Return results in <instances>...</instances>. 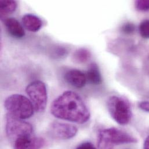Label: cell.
<instances>
[{
	"instance_id": "cell-6",
	"label": "cell",
	"mask_w": 149,
	"mask_h": 149,
	"mask_svg": "<svg viewBox=\"0 0 149 149\" xmlns=\"http://www.w3.org/2000/svg\"><path fill=\"white\" fill-rule=\"evenodd\" d=\"M26 92L30 99L34 110L38 113L44 112L48 101V94L45 83L38 80L33 81L27 85Z\"/></svg>"
},
{
	"instance_id": "cell-16",
	"label": "cell",
	"mask_w": 149,
	"mask_h": 149,
	"mask_svg": "<svg viewBox=\"0 0 149 149\" xmlns=\"http://www.w3.org/2000/svg\"><path fill=\"white\" fill-rule=\"evenodd\" d=\"M139 31L141 36L145 39L149 38V19L143 20L139 26Z\"/></svg>"
},
{
	"instance_id": "cell-3",
	"label": "cell",
	"mask_w": 149,
	"mask_h": 149,
	"mask_svg": "<svg viewBox=\"0 0 149 149\" xmlns=\"http://www.w3.org/2000/svg\"><path fill=\"white\" fill-rule=\"evenodd\" d=\"M4 106L8 114L22 120L29 118L34 114V109L30 100L22 95L9 96L5 100Z\"/></svg>"
},
{
	"instance_id": "cell-17",
	"label": "cell",
	"mask_w": 149,
	"mask_h": 149,
	"mask_svg": "<svg viewBox=\"0 0 149 149\" xmlns=\"http://www.w3.org/2000/svg\"><path fill=\"white\" fill-rule=\"evenodd\" d=\"M135 7L140 11H149V0H138L135 1Z\"/></svg>"
},
{
	"instance_id": "cell-13",
	"label": "cell",
	"mask_w": 149,
	"mask_h": 149,
	"mask_svg": "<svg viewBox=\"0 0 149 149\" xmlns=\"http://www.w3.org/2000/svg\"><path fill=\"white\" fill-rule=\"evenodd\" d=\"M17 8V2L12 0H2L0 1V12L1 17L13 12Z\"/></svg>"
},
{
	"instance_id": "cell-19",
	"label": "cell",
	"mask_w": 149,
	"mask_h": 149,
	"mask_svg": "<svg viewBox=\"0 0 149 149\" xmlns=\"http://www.w3.org/2000/svg\"><path fill=\"white\" fill-rule=\"evenodd\" d=\"M75 149H97L90 142H85L79 145Z\"/></svg>"
},
{
	"instance_id": "cell-11",
	"label": "cell",
	"mask_w": 149,
	"mask_h": 149,
	"mask_svg": "<svg viewBox=\"0 0 149 149\" xmlns=\"http://www.w3.org/2000/svg\"><path fill=\"white\" fill-rule=\"evenodd\" d=\"M22 23L24 27L29 31L36 32L42 26V22L40 18L33 14H26L22 17Z\"/></svg>"
},
{
	"instance_id": "cell-18",
	"label": "cell",
	"mask_w": 149,
	"mask_h": 149,
	"mask_svg": "<svg viewBox=\"0 0 149 149\" xmlns=\"http://www.w3.org/2000/svg\"><path fill=\"white\" fill-rule=\"evenodd\" d=\"M122 31L125 34H131L135 30V26L131 23H125L121 27Z\"/></svg>"
},
{
	"instance_id": "cell-5",
	"label": "cell",
	"mask_w": 149,
	"mask_h": 149,
	"mask_svg": "<svg viewBox=\"0 0 149 149\" xmlns=\"http://www.w3.org/2000/svg\"><path fill=\"white\" fill-rule=\"evenodd\" d=\"M5 129L6 135L12 143L18 139L33 135V132L31 124L8 113L6 116Z\"/></svg>"
},
{
	"instance_id": "cell-8",
	"label": "cell",
	"mask_w": 149,
	"mask_h": 149,
	"mask_svg": "<svg viewBox=\"0 0 149 149\" xmlns=\"http://www.w3.org/2000/svg\"><path fill=\"white\" fill-rule=\"evenodd\" d=\"M45 144V140L33 135L17 139L13 143L14 149H41Z\"/></svg>"
},
{
	"instance_id": "cell-4",
	"label": "cell",
	"mask_w": 149,
	"mask_h": 149,
	"mask_svg": "<svg viewBox=\"0 0 149 149\" xmlns=\"http://www.w3.org/2000/svg\"><path fill=\"white\" fill-rule=\"evenodd\" d=\"M107 109L111 117L119 124H128L132 118V110L128 101L120 96H112L107 102Z\"/></svg>"
},
{
	"instance_id": "cell-21",
	"label": "cell",
	"mask_w": 149,
	"mask_h": 149,
	"mask_svg": "<svg viewBox=\"0 0 149 149\" xmlns=\"http://www.w3.org/2000/svg\"><path fill=\"white\" fill-rule=\"evenodd\" d=\"M143 149H149V135L145 141Z\"/></svg>"
},
{
	"instance_id": "cell-12",
	"label": "cell",
	"mask_w": 149,
	"mask_h": 149,
	"mask_svg": "<svg viewBox=\"0 0 149 149\" xmlns=\"http://www.w3.org/2000/svg\"><path fill=\"white\" fill-rule=\"evenodd\" d=\"M86 79L93 85H99L102 82V77L98 66L95 63H91L86 72Z\"/></svg>"
},
{
	"instance_id": "cell-10",
	"label": "cell",
	"mask_w": 149,
	"mask_h": 149,
	"mask_svg": "<svg viewBox=\"0 0 149 149\" xmlns=\"http://www.w3.org/2000/svg\"><path fill=\"white\" fill-rule=\"evenodd\" d=\"M3 23L8 33L13 37L21 38L24 36L25 31L23 26L15 18H5Z\"/></svg>"
},
{
	"instance_id": "cell-20",
	"label": "cell",
	"mask_w": 149,
	"mask_h": 149,
	"mask_svg": "<svg viewBox=\"0 0 149 149\" xmlns=\"http://www.w3.org/2000/svg\"><path fill=\"white\" fill-rule=\"evenodd\" d=\"M139 107L143 111L149 112V101H142L139 102Z\"/></svg>"
},
{
	"instance_id": "cell-9",
	"label": "cell",
	"mask_w": 149,
	"mask_h": 149,
	"mask_svg": "<svg viewBox=\"0 0 149 149\" xmlns=\"http://www.w3.org/2000/svg\"><path fill=\"white\" fill-rule=\"evenodd\" d=\"M65 78L69 84L78 88L84 87L87 81L86 75L77 69H72L67 72Z\"/></svg>"
},
{
	"instance_id": "cell-7",
	"label": "cell",
	"mask_w": 149,
	"mask_h": 149,
	"mask_svg": "<svg viewBox=\"0 0 149 149\" xmlns=\"http://www.w3.org/2000/svg\"><path fill=\"white\" fill-rule=\"evenodd\" d=\"M48 132L54 139L67 140L74 137L78 129L74 125L70 124L55 121L49 125Z\"/></svg>"
},
{
	"instance_id": "cell-14",
	"label": "cell",
	"mask_w": 149,
	"mask_h": 149,
	"mask_svg": "<svg viewBox=\"0 0 149 149\" xmlns=\"http://www.w3.org/2000/svg\"><path fill=\"white\" fill-rule=\"evenodd\" d=\"M91 56V53L87 49L79 48L73 53L72 60L77 63H84L89 60Z\"/></svg>"
},
{
	"instance_id": "cell-1",
	"label": "cell",
	"mask_w": 149,
	"mask_h": 149,
	"mask_svg": "<svg viewBox=\"0 0 149 149\" xmlns=\"http://www.w3.org/2000/svg\"><path fill=\"white\" fill-rule=\"evenodd\" d=\"M51 111L56 118L81 124L86 123L91 116L81 96L70 91L63 92L52 102Z\"/></svg>"
},
{
	"instance_id": "cell-2",
	"label": "cell",
	"mask_w": 149,
	"mask_h": 149,
	"mask_svg": "<svg viewBox=\"0 0 149 149\" xmlns=\"http://www.w3.org/2000/svg\"><path fill=\"white\" fill-rule=\"evenodd\" d=\"M137 142L136 139L128 133L116 128H109L99 131L97 135L99 149H114L116 145Z\"/></svg>"
},
{
	"instance_id": "cell-15",
	"label": "cell",
	"mask_w": 149,
	"mask_h": 149,
	"mask_svg": "<svg viewBox=\"0 0 149 149\" xmlns=\"http://www.w3.org/2000/svg\"><path fill=\"white\" fill-rule=\"evenodd\" d=\"M50 56L54 59H63L65 58L69 54L68 49L61 45H55L49 51Z\"/></svg>"
}]
</instances>
